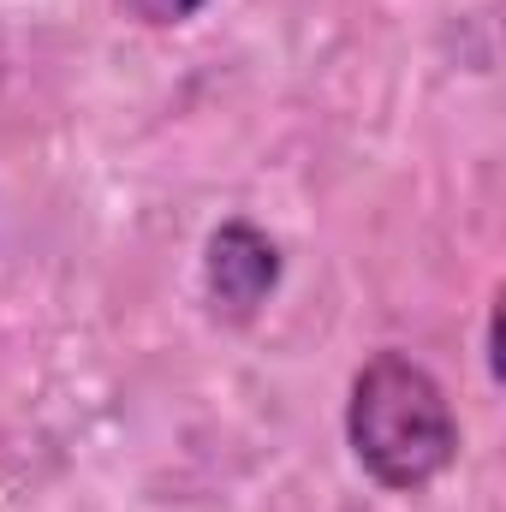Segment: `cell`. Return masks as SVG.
<instances>
[{"mask_svg": "<svg viewBox=\"0 0 506 512\" xmlns=\"http://www.w3.org/2000/svg\"><path fill=\"white\" fill-rule=\"evenodd\" d=\"M346 447L376 489L423 495L459 459V417L447 405V387L399 346L370 352L346 399Z\"/></svg>", "mask_w": 506, "mask_h": 512, "instance_id": "obj_1", "label": "cell"}, {"mask_svg": "<svg viewBox=\"0 0 506 512\" xmlns=\"http://www.w3.org/2000/svg\"><path fill=\"white\" fill-rule=\"evenodd\" d=\"M280 274H286V256L280 245L245 221V215H233V221H221L209 239H203V298H209V310L221 316V322H233V328H245L262 316V304L280 292Z\"/></svg>", "mask_w": 506, "mask_h": 512, "instance_id": "obj_2", "label": "cell"}, {"mask_svg": "<svg viewBox=\"0 0 506 512\" xmlns=\"http://www.w3.org/2000/svg\"><path fill=\"white\" fill-rule=\"evenodd\" d=\"M114 6L126 12L131 24H143V30H179V24L203 18L215 0H114Z\"/></svg>", "mask_w": 506, "mask_h": 512, "instance_id": "obj_3", "label": "cell"}]
</instances>
